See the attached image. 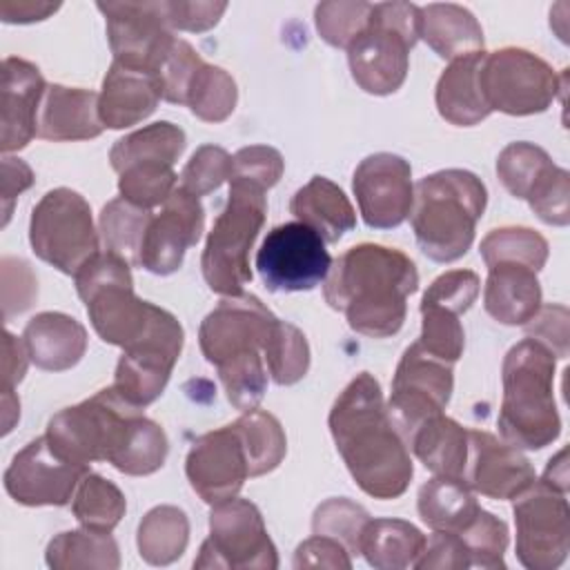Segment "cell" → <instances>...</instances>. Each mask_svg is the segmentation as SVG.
I'll return each instance as SVG.
<instances>
[{"label":"cell","mask_w":570,"mask_h":570,"mask_svg":"<svg viewBox=\"0 0 570 570\" xmlns=\"http://www.w3.org/2000/svg\"><path fill=\"white\" fill-rule=\"evenodd\" d=\"M479 289L481 281L472 269H450L428 285L421 303L439 305L461 316L472 307V303L479 296Z\"/></svg>","instance_id":"52"},{"label":"cell","mask_w":570,"mask_h":570,"mask_svg":"<svg viewBox=\"0 0 570 570\" xmlns=\"http://www.w3.org/2000/svg\"><path fill=\"white\" fill-rule=\"evenodd\" d=\"M330 267L325 240L301 220L272 227L256 252V269L269 292H309L325 281Z\"/></svg>","instance_id":"13"},{"label":"cell","mask_w":570,"mask_h":570,"mask_svg":"<svg viewBox=\"0 0 570 570\" xmlns=\"http://www.w3.org/2000/svg\"><path fill=\"white\" fill-rule=\"evenodd\" d=\"M238 100L234 78L214 65H203L187 91L189 111L205 122H223L232 116Z\"/></svg>","instance_id":"42"},{"label":"cell","mask_w":570,"mask_h":570,"mask_svg":"<svg viewBox=\"0 0 570 570\" xmlns=\"http://www.w3.org/2000/svg\"><path fill=\"white\" fill-rule=\"evenodd\" d=\"M267 216L265 189L229 180V194L218 214L200 256L203 278L212 292L220 296H238L252 281L249 249Z\"/></svg>","instance_id":"5"},{"label":"cell","mask_w":570,"mask_h":570,"mask_svg":"<svg viewBox=\"0 0 570 570\" xmlns=\"http://www.w3.org/2000/svg\"><path fill=\"white\" fill-rule=\"evenodd\" d=\"M372 2L363 0H330L314 9V22L321 38L336 47L347 49L367 27Z\"/></svg>","instance_id":"45"},{"label":"cell","mask_w":570,"mask_h":570,"mask_svg":"<svg viewBox=\"0 0 570 570\" xmlns=\"http://www.w3.org/2000/svg\"><path fill=\"white\" fill-rule=\"evenodd\" d=\"M423 523L441 532H459L481 508L465 479L434 474L419 490L416 499Z\"/></svg>","instance_id":"32"},{"label":"cell","mask_w":570,"mask_h":570,"mask_svg":"<svg viewBox=\"0 0 570 570\" xmlns=\"http://www.w3.org/2000/svg\"><path fill=\"white\" fill-rule=\"evenodd\" d=\"M367 521H370V514L363 505H358L345 497H334V499L323 501L314 510L312 530H314V534L336 539L354 557V554H358L361 534H363V528Z\"/></svg>","instance_id":"46"},{"label":"cell","mask_w":570,"mask_h":570,"mask_svg":"<svg viewBox=\"0 0 570 570\" xmlns=\"http://www.w3.org/2000/svg\"><path fill=\"white\" fill-rule=\"evenodd\" d=\"M419 38L445 60L483 51V29L479 20L472 11L454 2L419 7Z\"/></svg>","instance_id":"27"},{"label":"cell","mask_w":570,"mask_h":570,"mask_svg":"<svg viewBox=\"0 0 570 570\" xmlns=\"http://www.w3.org/2000/svg\"><path fill=\"white\" fill-rule=\"evenodd\" d=\"M29 243L40 261L76 276L100 252L89 203L67 187L47 191L31 212Z\"/></svg>","instance_id":"8"},{"label":"cell","mask_w":570,"mask_h":570,"mask_svg":"<svg viewBox=\"0 0 570 570\" xmlns=\"http://www.w3.org/2000/svg\"><path fill=\"white\" fill-rule=\"evenodd\" d=\"M332 439L354 483L374 499L401 497L414 474L410 450L394 430L379 381L356 374L336 396L330 419Z\"/></svg>","instance_id":"1"},{"label":"cell","mask_w":570,"mask_h":570,"mask_svg":"<svg viewBox=\"0 0 570 570\" xmlns=\"http://www.w3.org/2000/svg\"><path fill=\"white\" fill-rule=\"evenodd\" d=\"M22 341L31 363L47 372H65L87 352V330L62 312H40L29 318Z\"/></svg>","instance_id":"24"},{"label":"cell","mask_w":570,"mask_h":570,"mask_svg":"<svg viewBox=\"0 0 570 570\" xmlns=\"http://www.w3.org/2000/svg\"><path fill=\"white\" fill-rule=\"evenodd\" d=\"M185 149V131L167 120L151 122L116 140L109 151L111 167L120 174L129 167H174Z\"/></svg>","instance_id":"31"},{"label":"cell","mask_w":570,"mask_h":570,"mask_svg":"<svg viewBox=\"0 0 570 570\" xmlns=\"http://www.w3.org/2000/svg\"><path fill=\"white\" fill-rule=\"evenodd\" d=\"M419 289L414 261L376 243L343 252L323 281L327 305L345 314L347 325L370 338H387L403 327L407 296Z\"/></svg>","instance_id":"2"},{"label":"cell","mask_w":570,"mask_h":570,"mask_svg":"<svg viewBox=\"0 0 570 570\" xmlns=\"http://www.w3.org/2000/svg\"><path fill=\"white\" fill-rule=\"evenodd\" d=\"M203 229L205 209L198 196L176 187L160 205V212L151 214L142 236L138 265L158 276L174 274L183 265L185 252L200 240Z\"/></svg>","instance_id":"18"},{"label":"cell","mask_w":570,"mask_h":570,"mask_svg":"<svg viewBox=\"0 0 570 570\" xmlns=\"http://www.w3.org/2000/svg\"><path fill=\"white\" fill-rule=\"evenodd\" d=\"M167 452L169 443L165 430L156 421L138 414L127 432L125 443L109 463L125 474L145 476L163 468Z\"/></svg>","instance_id":"39"},{"label":"cell","mask_w":570,"mask_h":570,"mask_svg":"<svg viewBox=\"0 0 570 570\" xmlns=\"http://www.w3.org/2000/svg\"><path fill=\"white\" fill-rule=\"evenodd\" d=\"M407 448L432 474L465 479L468 430L443 412L425 419L410 436Z\"/></svg>","instance_id":"29"},{"label":"cell","mask_w":570,"mask_h":570,"mask_svg":"<svg viewBox=\"0 0 570 570\" xmlns=\"http://www.w3.org/2000/svg\"><path fill=\"white\" fill-rule=\"evenodd\" d=\"M568 307L566 305H541L539 312L525 323L528 336L543 343L557 358L568 356L570 334H568Z\"/></svg>","instance_id":"55"},{"label":"cell","mask_w":570,"mask_h":570,"mask_svg":"<svg viewBox=\"0 0 570 570\" xmlns=\"http://www.w3.org/2000/svg\"><path fill=\"white\" fill-rule=\"evenodd\" d=\"M479 252L488 267L497 263H517L539 272L543 269L550 249L548 240L530 227H501L483 236Z\"/></svg>","instance_id":"40"},{"label":"cell","mask_w":570,"mask_h":570,"mask_svg":"<svg viewBox=\"0 0 570 570\" xmlns=\"http://www.w3.org/2000/svg\"><path fill=\"white\" fill-rule=\"evenodd\" d=\"M419 40V7L376 2L365 31L345 49L354 82L372 94H394L407 76L410 51Z\"/></svg>","instance_id":"6"},{"label":"cell","mask_w":570,"mask_h":570,"mask_svg":"<svg viewBox=\"0 0 570 570\" xmlns=\"http://www.w3.org/2000/svg\"><path fill=\"white\" fill-rule=\"evenodd\" d=\"M176 361L163 352H122L116 365L114 387L125 401L142 410L163 394Z\"/></svg>","instance_id":"34"},{"label":"cell","mask_w":570,"mask_h":570,"mask_svg":"<svg viewBox=\"0 0 570 570\" xmlns=\"http://www.w3.org/2000/svg\"><path fill=\"white\" fill-rule=\"evenodd\" d=\"M557 356L539 341L523 338L503 358V399L499 410L501 439L514 448L541 450L557 441L561 419L554 403Z\"/></svg>","instance_id":"3"},{"label":"cell","mask_w":570,"mask_h":570,"mask_svg":"<svg viewBox=\"0 0 570 570\" xmlns=\"http://www.w3.org/2000/svg\"><path fill=\"white\" fill-rule=\"evenodd\" d=\"M554 167L552 158L539 145L519 140L501 149L497 158V176L503 187L514 196L525 200L532 187Z\"/></svg>","instance_id":"43"},{"label":"cell","mask_w":570,"mask_h":570,"mask_svg":"<svg viewBox=\"0 0 570 570\" xmlns=\"http://www.w3.org/2000/svg\"><path fill=\"white\" fill-rule=\"evenodd\" d=\"M528 205L548 225L566 227L570 223V174L552 167L528 194Z\"/></svg>","instance_id":"51"},{"label":"cell","mask_w":570,"mask_h":570,"mask_svg":"<svg viewBox=\"0 0 570 570\" xmlns=\"http://www.w3.org/2000/svg\"><path fill=\"white\" fill-rule=\"evenodd\" d=\"M45 561L53 570H118L120 552L111 532L80 528L56 534L45 550Z\"/></svg>","instance_id":"33"},{"label":"cell","mask_w":570,"mask_h":570,"mask_svg":"<svg viewBox=\"0 0 570 570\" xmlns=\"http://www.w3.org/2000/svg\"><path fill=\"white\" fill-rule=\"evenodd\" d=\"M2 316L9 321L16 314H22L38 298V281L29 263L13 256H2Z\"/></svg>","instance_id":"54"},{"label":"cell","mask_w":570,"mask_h":570,"mask_svg":"<svg viewBox=\"0 0 570 570\" xmlns=\"http://www.w3.org/2000/svg\"><path fill=\"white\" fill-rule=\"evenodd\" d=\"M203 65L205 62L198 56V51L187 40L176 38L174 45L169 47V51L165 53L160 67L156 69V76H158L160 89H163V98L167 102L185 105L191 80Z\"/></svg>","instance_id":"49"},{"label":"cell","mask_w":570,"mask_h":570,"mask_svg":"<svg viewBox=\"0 0 570 570\" xmlns=\"http://www.w3.org/2000/svg\"><path fill=\"white\" fill-rule=\"evenodd\" d=\"M289 212L321 234L325 243H338L356 227V212L345 191L325 176H312L289 203Z\"/></svg>","instance_id":"28"},{"label":"cell","mask_w":570,"mask_h":570,"mask_svg":"<svg viewBox=\"0 0 570 570\" xmlns=\"http://www.w3.org/2000/svg\"><path fill=\"white\" fill-rule=\"evenodd\" d=\"M263 358L276 385L298 383L309 367V345L305 334L296 325L276 318L267 336Z\"/></svg>","instance_id":"41"},{"label":"cell","mask_w":570,"mask_h":570,"mask_svg":"<svg viewBox=\"0 0 570 570\" xmlns=\"http://www.w3.org/2000/svg\"><path fill=\"white\" fill-rule=\"evenodd\" d=\"M60 9V2H45V0H2L0 2V18L2 22H38L49 18Z\"/></svg>","instance_id":"61"},{"label":"cell","mask_w":570,"mask_h":570,"mask_svg":"<svg viewBox=\"0 0 570 570\" xmlns=\"http://www.w3.org/2000/svg\"><path fill=\"white\" fill-rule=\"evenodd\" d=\"M416 345L430 356L454 365L463 356L465 332L456 314L439 305L421 303V336Z\"/></svg>","instance_id":"47"},{"label":"cell","mask_w":570,"mask_h":570,"mask_svg":"<svg viewBox=\"0 0 570 570\" xmlns=\"http://www.w3.org/2000/svg\"><path fill=\"white\" fill-rule=\"evenodd\" d=\"M276 316L254 294L223 296V301L203 318L198 345L203 356L216 367L247 361H263L267 336Z\"/></svg>","instance_id":"12"},{"label":"cell","mask_w":570,"mask_h":570,"mask_svg":"<svg viewBox=\"0 0 570 570\" xmlns=\"http://www.w3.org/2000/svg\"><path fill=\"white\" fill-rule=\"evenodd\" d=\"M294 568H332V570H350L352 554L332 537L314 534L305 539L294 552Z\"/></svg>","instance_id":"58"},{"label":"cell","mask_w":570,"mask_h":570,"mask_svg":"<svg viewBox=\"0 0 570 570\" xmlns=\"http://www.w3.org/2000/svg\"><path fill=\"white\" fill-rule=\"evenodd\" d=\"M483 307L501 325H525L541 307L537 272L517 263L490 265Z\"/></svg>","instance_id":"25"},{"label":"cell","mask_w":570,"mask_h":570,"mask_svg":"<svg viewBox=\"0 0 570 570\" xmlns=\"http://www.w3.org/2000/svg\"><path fill=\"white\" fill-rule=\"evenodd\" d=\"M140 407L125 401L114 385L96 392L76 405L56 412L45 436L56 452L69 461L89 465L94 461H111L127 439Z\"/></svg>","instance_id":"7"},{"label":"cell","mask_w":570,"mask_h":570,"mask_svg":"<svg viewBox=\"0 0 570 570\" xmlns=\"http://www.w3.org/2000/svg\"><path fill=\"white\" fill-rule=\"evenodd\" d=\"M352 189L363 223L372 229L399 227L414 205L412 167L396 154L365 156L354 169Z\"/></svg>","instance_id":"17"},{"label":"cell","mask_w":570,"mask_h":570,"mask_svg":"<svg viewBox=\"0 0 570 570\" xmlns=\"http://www.w3.org/2000/svg\"><path fill=\"white\" fill-rule=\"evenodd\" d=\"M194 568H278V552L261 510L252 501L236 497L212 505L209 537L203 541Z\"/></svg>","instance_id":"10"},{"label":"cell","mask_w":570,"mask_h":570,"mask_svg":"<svg viewBox=\"0 0 570 570\" xmlns=\"http://www.w3.org/2000/svg\"><path fill=\"white\" fill-rule=\"evenodd\" d=\"M89 465L69 461L47 436L29 441L4 470L7 494L22 505H67Z\"/></svg>","instance_id":"16"},{"label":"cell","mask_w":570,"mask_h":570,"mask_svg":"<svg viewBox=\"0 0 570 570\" xmlns=\"http://www.w3.org/2000/svg\"><path fill=\"white\" fill-rule=\"evenodd\" d=\"M107 18V38L114 62L156 73L176 36L167 22L165 0L98 2Z\"/></svg>","instance_id":"15"},{"label":"cell","mask_w":570,"mask_h":570,"mask_svg":"<svg viewBox=\"0 0 570 570\" xmlns=\"http://www.w3.org/2000/svg\"><path fill=\"white\" fill-rule=\"evenodd\" d=\"M98 94L80 87L47 85L38 111L36 136L53 142L89 140L102 134Z\"/></svg>","instance_id":"23"},{"label":"cell","mask_w":570,"mask_h":570,"mask_svg":"<svg viewBox=\"0 0 570 570\" xmlns=\"http://www.w3.org/2000/svg\"><path fill=\"white\" fill-rule=\"evenodd\" d=\"M176 178L174 167H129L118 174V191L125 200L151 212L171 196Z\"/></svg>","instance_id":"48"},{"label":"cell","mask_w":570,"mask_h":570,"mask_svg":"<svg viewBox=\"0 0 570 570\" xmlns=\"http://www.w3.org/2000/svg\"><path fill=\"white\" fill-rule=\"evenodd\" d=\"M425 534L403 519H370L363 528L358 554L376 570H403L423 552Z\"/></svg>","instance_id":"30"},{"label":"cell","mask_w":570,"mask_h":570,"mask_svg":"<svg viewBox=\"0 0 570 570\" xmlns=\"http://www.w3.org/2000/svg\"><path fill=\"white\" fill-rule=\"evenodd\" d=\"M234 425L243 439L249 476L267 474L281 465L287 452V439L274 414L265 410H249L243 412Z\"/></svg>","instance_id":"36"},{"label":"cell","mask_w":570,"mask_h":570,"mask_svg":"<svg viewBox=\"0 0 570 570\" xmlns=\"http://www.w3.org/2000/svg\"><path fill=\"white\" fill-rule=\"evenodd\" d=\"M227 2H185V0H165L167 22L178 31H207L218 24L225 13Z\"/></svg>","instance_id":"57"},{"label":"cell","mask_w":570,"mask_h":570,"mask_svg":"<svg viewBox=\"0 0 570 570\" xmlns=\"http://www.w3.org/2000/svg\"><path fill=\"white\" fill-rule=\"evenodd\" d=\"M232 178V156L216 145L198 147L180 174V187L194 196H205Z\"/></svg>","instance_id":"50"},{"label":"cell","mask_w":570,"mask_h":570,"mask_svg":"<svg viewBox=\"0 0 570 570\" xmlns=\"http://www.w3.org/2000/svg\"><path fill=\"white\" fill-rule=\"evenodd\" d=\"M568 492L534 479L514 497L517 559L528 570H554L570 552Z\"/></svg>","instance_id":"11"},{"label":"cell","mask_w":570,"mask_h":570,"mask_svg":"<svg viewBox=\"0 0 570 570\" xmlns=\"http://www.w3.org/2000/svg\"><path fill=\"white\" fill-rule=\"evenodd\" d=\"M454 534L461 539L468 552L470 568H485V570L505 568L503 554L510 541L508 525L492 512L479 508L476 514Z\"/></svg>","instance_id":"44"},{"label":"cell","mask_w":570,"mask_h":570,"mask_svg":"<svg viewBox=\"0 0 570 570\" xmlns=\"http://www.w3.org/2000/svg\"><path fill=\"white\" fill-rule=\"evenodd\" d=\"M20 416V401L13 390H2V434L11 432L13 423Z\"/></svg>","instance_id":"63"},{"label":"cell","mask_w":570,"mask_h":570,"mask_svg":"<svg viewBox=\"0 0 570 570\" xmlns=\"http://www.w3.org/2000/svg\"><path fill=\"white\" fill-rule=\"evenodd\" d=\"M283 169L281 151L267 145H249L232 156V178L252 183L265 191L281 180Z\"/></svg>","instance_id":"53"},{"label":"cell","mask_w":570,"mask_h":570,"mask_svg":"<svg viewBox=\"0 0 570 570\" xmlns=\"http://www.w3.org/2000/svg\"><path fill=\"white\" fill-rule=\"evenodd\" d=\"M33 185V171L31 167L13 156L2 158V225L11 218L13 200Z\"/></svg>","instance_id":"59"},{"label":"cell","mask_w":570,"mask_h":570,"mask_svg":"<svg viewBox=\"0 0 570 570\" xmlns=\"http://www.w3.org/2000/svg\"><path fill=\"white\" fill-rule=\"evenodd\" d=\"M566 459H568V450L563 448L557 456L550 459V463H548V468L541 476V481H546L548 485H552L561 492H568V463H566Z\"/></svg>","instance_id":"62"},{"label":"cell","mask_w":570,"mask_h":570,"mask_svg":"<svg viewBox=\"0 0 570 570\" xmlns=\"http://www.w3.org/2000/svg\"><path fill=\"white\" fill-rule=\"evenodd\" d=\"M189 541V519L176 505H156L138 523V552L149 566H169L183 557Z\"/></svg>","instance_id":"35"},{"label":"cell","mask_w":570,"mask_h":570,"mask_svg":"<svg viewBox=\"0 0 570 570\" xmlns=\"http://www.w3.org/2000/svg\"><path fill=\"white\" fill-rule=\"evenodd\" d=\"M537 479L530 461L503 439L485 430H468V485L497 501H508L521 494Z\"/></svg>","instance_id":"20"},{"label":"cell","mask_w":570,"mask_h":570,"mask_svg":"<svg viewBox=\"0 0 570 570\" xmlns=\"http://www.w3.org/2000/svg\"><path fill=\"white\" fill-rule=\"evenodd\" d=\"M45 91L47 82L33 62L16 56L2 60L0 149L4 156L27 147L36 136Z\"/></svg>","instance_id":"21"},{"label":"cell","mask_w":570,"mask_h":570,"mask_svg":"<svg viewBox=\"0 0 570 570\" xmlns=\"http://www.w3.org/2000/svg\"><path fill=\"white\" fill-rule=\"evenodd\" d=\"M416 570H468L470 559L461 543V539L454 532H441L432 530L430 537H425L423 552L414 561Z\"/></svg>","instance_id":"56"},{"label":"cell","mask_w":570,"mask_h":570,"mask_svg":"<svg viewBox=\"0 0 570 570\" xmlns=\"http://www.w3.org/2000/svg\"><path fill=\"white\" fill-rule=\"evenodd\" d=\"M561 76L537 53L519 47H503L483 56L479 80L490 111L508 116H532L546 111L557 94L566 91Z\"/></svg>","instance_id":"9"},{"label":"cell","mask_w":570,"mask_h":570,"mask_svg":"<svg viewBox=\"0 0 570 570\" xmlns=\"http://www.w3.org/2000/svg\"><path fill=\"white\" fill-rule=\"evenodd\" d=\"M163 98L160 80L151 71L111 62L98 94L100 120L109 129H125L149 118Z\"/></svg>","instance_id":"22"},{"label":"cell","mask_w":570,"mask_h":570,"mask_svg":"<svg viewBox=\"0 0 570 570\" xmlns=\"http://www.w3.org/2000/svg\"><path fill=\"white\" fill-rule=\"evenodd\" d=\"M127 499L109 479L87 472L71 499V512L80 525L111 532L125 517Z\"/></svg>","instance_id":"38"},{"label":"cell","mask_w":570,"mask_h":570,"mask_svg":"<svg viewBox=\"0 0 570 570\" xmlns=\"http://www.w3.org/2000/svg\"><path fill=\"white\" fill-rule=\"evenodd\" d=\"M149 220V209L138 207L122 196L109 200L98 218V232L105 249L122 256L129 265H138V254Z\"/></svg>","instance_id":"37"},{"label":"cell","mask_w":570,"mask_h":570,"mask_svg":"<svg viewBox=\"0 0 570 570\" xmlns=\"http://www.w3.org/2000/svg\"><path fill=\"white\" fill-rule=\"evenodd\" d=\"M185 474L191 490L209 505L234 499L245 479L249 465L243 448V439L234 423L198 436L185 459Z\"/></svg>","instance_id":"19"},{"label":"cell","mask_w":570,"mask_h":570,"mask_svg":"<svg viewBox=\"0 0 570 570\" xmlns=\"http://www.w3.org/2000/svg\"><path fill=\"white\" fill-rule=\"evenodd\" d=\"M485 203V185L468 169H441L421 178L410 212L421 252L436 263L461 258L474 240Z\"/></svg>","instance_id":"4"},{"label":"cell","mask_w":570,"mask_h":570,"mask_svg":"<svg viewBox=\"0 0 570 570\" xmlns=\"http://www.w3.org/2000/svg\"><path fill=\"white\" fill-rule=\"evenodd\" d=\"M2 390H13L22 381L31 358L24 341L13 336L9 330L2 338Z\"/></svg>","instance_id":"60"},{"label":"cell","mask_w":570,"mask_h":570,"mask_svg":"<svg viewBox=\"0 0 570 570\" xmlns=\"http://www.w3.org/2000/svg\"><path fill=\"white\" fill-rule=\"evenodd\" d=\"M452 387L454 376L450 363L430 356L416 345V341L403 352L385 410L405 445L425 419L445 410Z\"/></svg>","instance_id":"14"},{"label":"cell","mask_w":570,"mask_h":570,"mask_svg":"<svg viewBox=\"0 0 570 570\" xmlns=\"http://www.w3.org/2000/svg\"><path fill=\"white\" fill-rule=\"evenodd\" d=\"M485 51L468 53L456 60H450L441 73L434 91L436 109L443 120L456 127H472L485 120L492 111L481 91V62Z\"/></svg>","instance_id":"26"}]
</instances>
